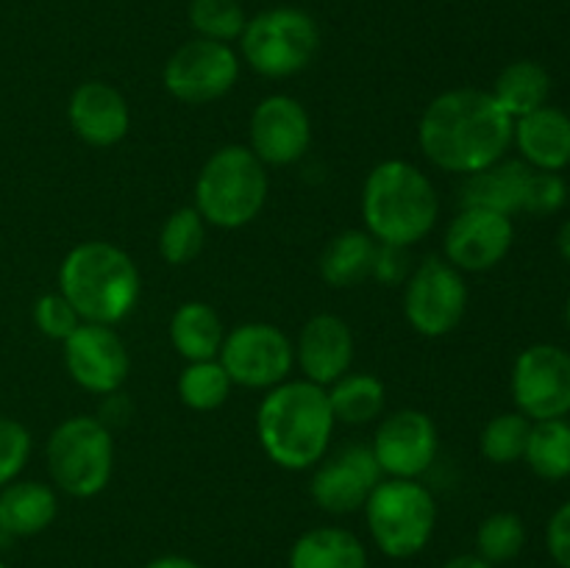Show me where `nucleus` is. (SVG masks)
Masks as SVG:
<instances>
[{
	"label": "nucleus",
	"mask_w": 570,
	"mask_h": 568,
	"mask_svg": "<svg viewBox=\"0 0 570 568\" xmlns=\"http://www.w3.org/2000/svg\"><path fill=\"white\" fill-rule=\"evenodd\" d=\"M515 120L484 89L462 87L438 95L417 123V145L445 173L484 170L504 159Z\"/></svg>",
	"instance_id": "f257e3e1"
},
{
	"label": "nucleus",
	"mask_w": 570,
	"mask_h": 568,
	"mask_svg": "<svg viewBox=\"0 0 570 568\" xmlns=\"http://www.w3.org/2000/svg\"><path fill=\"white\" fill-rule=\"evenodd\" d=\"M328 393L306 379H287L267 390L256 410V434L265 454L284 471H309L326 457L334 434Z\"/></svg>",
	"instance_id": "f03ea898"
},
{
	"label": "nucleus",
	"mask_w": 570,
	"mask_h": 568,
	"mask_svg": "<svg viewBox=\"0 0 570 568\" xmlns=\"http://www.w3.org/2000/svg\"><path fill=\"white\" fill-rule=\"evenodd\" d=\"M440 195L432 178L406 159L379 161L362 187V223L379 245L412 248L434 232Z\"/></svg>",
	"instance_id": "7ed1b4c3"
},
{
	"label": "nucleus",
	"mask_w": 570,
	"mask_h": 568,
	"mask_svg": "<svg viewBox=\"0 0 570 568\" xmlns=\"http://www.w3.org/2000/svg\"><path fill=\"white\" fill-rule=\"evenodd\" d=\"M142 290L131 256L106 239H87L65 256L59 267V293L76 306L83 323L126 321Z\"/></svg>",
	"instance_id": "20e7f679"
},
{
	"label": "nucleus",
	"mask_w": 570,
	"mask_h": 568,
	"mask_svg": "<svg viewBox=\"0 0 570 568\" xmlns=\"http://www.w3.org/2000/svg\"><path fill=\"white\" fill-rule=\"evenodd\" d=\"M267 170L248 145L215 150L195 178V209L209 226L243 228L259 217L267 200Z\"/></svg>",
	"instance_id": "39448f33"
},
{
	"label": "nucleus",
	"mask_w": 570,
	"mask_h": 568,
	"mask_svg": "<svg viewBox=\"0 0 570 568\" xmlns=\"http://www.w3.org/2000/svg\"><path fill=\"white\" fill-rule=\"evenodd\" d=\"M362 510L373 543L390 560L417 557L438 529V501L417 479L384 477Z\"/></svg>",
	"instance_id": "423d86ee"
},
{
	"label": "nucleus",
	"mask_w": 570,
	"mask_h": 568,
	"mask_svg": "<svg viewBox=\"0 0 570 568\" xmlns=\"http://www.w3.org/2000/svg\"><path fill=\"white\" fill-rule=\"evenodd\" d=\"M45 460L61 493L72 499L104 493L115 473V440L109 423L92 415L67 418L50 432Z\"/></svg>",
	"instance_id": "0eeeda50"
},
{
	"label": "nucleus",
	"mask_w": 570,
	"mask_h": 568,
	"mask_svg": "<svg viewBox=\"0 0 570 568\" xmlns=\"http://www.w3.org/2000/svg\"><path fill=\"white\" fill-rule=\"evenodd\" d=\"M243 59L265 78H289L306 70L321 48L317 22L295 6H278L245 22Z\"/></svg>",
	"instance_id": "6e6552de"
},
{
	"label": "nucleus",
	"mask_w": 570,
	"mask_h": 568,
	"mask_svg": "<svg viewBox=\"0 0 570 568\" xmlns=\"http://www.w3.org/2000/svg\"><path fill=\"white\" fill-rule=\"evenodd\" d=\"M217 360L239 388L273 390L289 379L295 365V345L273 323L250 321L226 334Z\"/></svg>",
	"instance_id": "1a4fd4ad"
},
{
	"label": "nucleus",
	"mask_w": 570,
	"mask_h": 568,
	"mask_svg": "<svg viewBox=\"0 0 570 568\" xmlns=\"http://www.w3.org/2000/svg\"><path fill=\"white\" fill-rule=\"evenodd\" d=\"M404 284V315L417 334L445 337L460 326L468 310V284L454 265L429 256L412 267Z\"/></svg>",
	"instance_id": "9d476101"
},
{
	"label": "nucleus",
	"mask_w": 570,
	"mask_h": 568,
	"mask_svg": "<svg viewBox=\"0 0 570 568\" xmlns=\"http://www.w3.org/2000/svg\"><path fill=\"white\" fill-rule=\"evenodd\" d=\"M239 78V56L232 45L215 39H189L167 59L161 81L176 100L206 106L234 89Z\"/></svg>",
	"instance_id": "9b49d317"
},
{
	"label": "nucleus",
	"mask_w": 570,
	"mask_h": 568,
	"mask_svg": "<svg viewBox=\"0 0 570 568\" xmlns=\"http://www.w3.org/2000/svg\"><path fill=\"white\" fill-rule=\"evenodd\" d=\"M512 399L529 421L570 415V354L554 343H534L512 368Z\"/></svg>",
	"instance_id": "f8f14e48"
},
{
	"label": "nucleus",
	"mask_w": 570,
	"mask_h": 568,
	"mask_svg": "<svg viewBox=\"0 0 570 568\" xmlns=\"http://www.w3.org/2000/svg\"><path fill=\"white\" fill-rule=\"evenodd\" d=\"M384 477L417 479L434 466L440 451V432L432 415L423 410H395L382 418L371 443Z\"/></svg>",
	"instance_id": "ddd939ff"
},
{
	"label": "nucleus",
	"mask_w": 570,
	"mask_h": 568,
	"mask_svg": "<svg viewBox=\"0 0 570 568\" xmlns=\"http://www.w3.org/2000/svg\"><path fill=\"white\" fill-rule=\"evenodd\" d=\"M61 345L67 373L87 393L115 395L131 373L126 343L104 323H81Z\"/></svg>",
	"instance_id": "4468645a"
},
{
	"label": "nucleus",
	"mask_w": 570,
	"mask_h": 568,
	"mask_svg": "<svg viewBox=\"0 0 570 568\" xmlns=\"http://www.w3.org/2000/svg\"><path fill=\"white\" fill-rule=\"evenodd\" d=\"M384 479L371 445H345L332 457H323L312 473L309 493L312 501L323 512L348 516L365 507L373 488Z\"/></svg>",
	"instance_id": "2eb2a0df"
},
{
	"label": "nucleus",
	"mask_w": 570,
	"mask_h": 568,
	"mask_svg": "<svg viewBox=\"0 0 570 568\" xmlns=\"http://www.w3.org/2000/svg\"><path fill=\"white\" fill-rule=\"evenodd\" d=\"M512 243H515L512 217L462 206L445 228L443 254L445 262L460 273H484L507 259Z\"/></svg>",
	"instance_id": "dca6fc26"
},
{
	"label": "nucleus",
	"mask_w": 570,
	"mask_h": 568,
	"mask_svg": "<svg viewBox=\"0 0 570 568\" xmlns=\"http://www.w3.org/2000/svg\"><path fill=\"white\" fill-rule=\"evenodd\" d=\"M248 137V148L265 167L295 165L312 143L309 111L293 95H267L250 115Z\"/></svg>",
	"instance_id": "f3484780"
},
{
	"label": "nucleus",
	"mask_w": 570,
	"mask_h": 568,
	"mask_svg": "<svg viewBox=\"0 0 570 568\" xmlns=\"http://www.w3.org/2000/svg\"><path fill=\"white\" fill-rule=\"evenodd\" d=\"M295 362L304 371L306 382L332 388L340 376L351 371L354 332L343 317L332 315V312L312 315L295 343Z\"/></svg>",
	"instance_id": "a211bd4d"
},
{
	"label": "nucleus",
	"mask_w": 570,
	"mask_h": 568,
	"mask_svg": "<svg viewBox=\"0 0 570 568\" xmlns=\"http://www.w3.org/2000/svg\"><path fill=\"white\" fill-rule=\"evenodd\" d=\"M67 120L78 139L92 148H111L126 139L131 128V109L126 95L111 84L83 81L72 89Z\"/></svg>",
	"instance_id": "6ab92c4d"
},
{
	"label": "nucleus",
	"mask_w": 570,
	"mask_h": 568,
	"mask_svg": "<svg viewBox=\"0 0 570 568\" xmlns=\"http://www.w3.org/2000/svg\"><path fill=\"white\" fill-rule=\"evenodd\" d=\"M512 143L534 170H566L570 165V117L557 106H540L532 115L518 117Z\"/></svg>",
	"instance_id": "aec40b11"
},
{
	"label": "nucleus",
	"mask_w": 570,
	"mask_h": 568,
	"mask_svg": "<svg viewBox=\"0 0 570 568\" xmlns=\"http://www.w3.org/2000/svg\"><path fill=\"white\" fill-rule=\"evenodd\" d=\"M532 167L523 159H499L484 170L471 173L462 184L460 204L473 209H490L512 217L523 212V193Z\"/></svg>",
	"instance_id": "412c9836"
},
{
	"label": "nucleus",
	"mask_w": 570,
	"mask_h": 568,
	"mask_svg": "<svg viewBox=\"0 0 570 568\" xmlns=\"http://www.w3.org/2000/svg\"><path fill=\"white\" fill-rule=\"evenodd\" d=\"M59 516V496L50 484L14 479L0 488V532L9 538H33Z\"/></svg>",
	"instance_id": "4be33fe9"
},
{
	"label": "nucleus",
	"mask_w": 570,
	"mask_h": 568,
	"mask_svg": "<svg viewBox=\"0 0 570 568\" xmlns=\"http://www.w3.org/2000/svg\"><path fill=\"white\" fill-rule=\"evenodd\" d=\"M289 568H367V549L351 529L315 527L293 543Z\"/></svg>",
	"instance_id": "5701e85b"
},
{
	"label": "nucleus",
	"mask_w": 570,
	"mask_h": 568,
	"mask_svg": "<svg viewBox=\"0 0 570 568\" xmlns=\"http://www.w3.org/2000/svg\"><path fill=\"white\" fill-rule=\"evenodd\" d=\"M226 340L223 321L206 301H184L170 317V343L187 362L217 360Z\"/></svg>",
	"instance_id": "b1692460"
},
{
	"label": "nucleus",
	"mask_w": 570,
	"mask_h": 568,
	"mask_svg": "<svg viewBox=\"0 0 570 568\" xmlns=\"http://www.w3.org/2000/svg\"><path fill=\"white\" fill-rule=\"evenodd\" d=\"M379 243L365 228H348L328 239L321 254V276L328 287H356L373 276Z\"/></svg>",
	"instance_id": "393cba45"
},
{
	"label": "nucleus",
	"mask_w": 570,
	"mask_h": 568,
	"mask_svg": "<svg viewBox=\"0 0 570 568\" xmlns=\"http://www.w3.org/2000/svg\"><path fill=\"white\" fill-rule=\"evenodd\" d=\"M490 95L495 98V104L518 120V117H527L532 111H538L540 106H549L551 95V76L543 65L538 61H512L495 78Z\"/></svg>",
	"instance_id": "a878e982"
},
{
	"label": "nucleus",
	"mask_w": 570,
	"mask_h": 568,
	"mask_svg": "<svg viewBox=\"0 0 570 568\" xmlns=\"http://www.w3.org/2000/svg\"><path fill=\"white\" fill-rule=\"evenodd\" d=\"M326 393L334 421L348 423V427L373 423L384 412V401H387L382 379H376L373 373H345Z\"/></svg>",
	"instance_id": "bb28decb"
},
{
	"label": "nucleus",
	"mask_w": 570,
	"mask_h": 568,
	"mask_svg": "<svg viewBox=\"0 0 570 568\" xmlns=\"http://www.w3.org/2000/svg\"><path fill=\"white\" fill-rule=\"evenodd\" d=\"M523 460L529 462L540 479L560 482L570 477V423L566 418L554 421H534L529 432L527 454Z\"/></svg>",
	"instance_id": "cd10ccee"
},
{
	"label": "nucleus",
	"mask_w": 570,
	"mask_h": 568,
	"mask_svg": "<svg viewBox=\"0 0 570 568\" xmlns=\"http://www.w3.org/2000/svg\"><path fill=\"white\" fill-rule=\"evenodd\" d=\"M232 376L220 360H204V362H187V368L178 376V399L184 407L195 412H212L223 407L232 395Z\"/></svg>",
	"instance_id": "c85d7f7f"
},
{
	"label": "nucleus",
	"mask_w": 570,
	"mask_h": 568,
	"mask_svg": "<svg viewBox=\"0 0 570 568\" xmlns=\"http://www.w3.org/2000/svg\"><path fill=\"white\" fill-rule=\"evenodd\" d=\"M206 243V221L195 206H181L170 212L161 223L159 232V254L167 265L181 267L198 259Z\"/></svg>",
	"instance_id": "c756f323"
},
{
	"label": "nucleus",
	"mask_w": 570,
	"mask_h": 568,
	"mask_svg": "<svg viewBox=\"0 0 570 568\" xmlns=\"http://www.w3.org/2000/svg\"><path fill=\"white\" fill-rule=\"evenodd\" d=\"M529 432H532V421L523 412H501L484 423L479 434V449L493 466H510L527 454Z\"/></svg>",
	"instance_id": "7c9ffc66"
},
{
	"label": "nucleus",
	"mask_w": 570,
	"mask_h": 568,
	"mask_svg": "<svg viewBox=\"0 0 570 568\" xmlns=\"http://www.w3.org/2000/svg\"><path fill=\"white\" fill-rule=\"evenodd\" d=\"M527 546V523L515 512H493L476 529V555L490 566L515 560Z\"/></svg>",
	"instance_id": "2f4dec72"
},
{
	"label": "nucleus",
	"mask_w": 570,
	"mask_h": 568,
	"mask_svg": "<svg viewBox=\"0 0 570 568\" xmlns=\"http://www.w3.org/2000/svg\"><path fill=\"white\" fill-rule=\"evenodd\" d=\"M245 11L239 0H193L189 3V26L195 33L215 42H232L245 31Z\"/></svg>",
	"instance_id": "473e14b6"
},
{
	"label": "nucleus",
	"mask_w": 570,
	"mask_h": 568,
	"mask_svg": "<svg viewBox=\"0 0 570 568\" xmlns=\"http://www.w3.org/2000/svg\"><path fill=\"white\" fill-rule=\"evenodd\" d=\"M33 323H37V329L45 334V337L65 343V340L70 337L83 321L76 312V306H72L65 295L45 293L42 298L33 304Z\"/></svg>",
	"instance_id": "72a5a7b5"
},
{
	"label": "nucleus",
	"mask_w": 570,
	"mask_h": 568,
	"mask_svg": "<svg viewBox=\"0 0 570 568\" xmlns=\"http://www.w3.org/2000/svg\"><path fill=\"white\" fill-rule=\"evenodd\" d=\"M568 200V184L560 173L551 170H534L529 173L527 193H523V212L529 215H554L566 206Z\"/></svg>",
	"instance_id": "f704fd0d"
},
{
	"label": "nucleus",
	"mask_w": 570,
	"mask_h": 568,
	"mask_svg": "<svg viewBox=\"0 0 570 568\" xmlns=\"http://www.w3.org/2000/svg\"><path fill=\"white\" fill-rule=\"evenodd\" d=\"M31 457V432L14 418H0V488L14 482Z\"/></svg>",
	"instance_id": "c9c22d12"
},
{
	"label": "nucleus",
	"mask_w": 570,
	"mask_h": 568,
	"mask_svg": "<svg viewBox=\"0 0 570 568\" xmlns=\"http://www.w3.org/2000/svg\"><path fill=\"white\" fill-rule=\"evenodd\" d=\"M410 248L399 245H379L376 262H373V276L382 284H404L410 278Z\"/></svg>",
	"instance_id": "e433bc0d"
},
{
	"label": "nucleus",
	"mask_w": 570,
	"mask_h": 568,
	"mask_svg": "<svg viewBox=\"0 0 570 568\" xmlns=\"http://www.w3.org/2000/svg\"><path fill=\"white\" fill-rule=\"evenodd\" d=\"M546 546H549V555L557 566L570 568V501H566V505L549 518V527H546Z\"/></svg>",
	"instance_id": "4c0bfd02"
},
{
	"label": "nucleus",
	"mask_w": 570,
	"mask_h": 568,
	"mask_svg": "<svg viewBox=\"0 0 570 568\" xmlns=\"http://www.w3.org/2000/svg\"><path fill=\"white\" fill-rule=\"evenodd\" d=\"M142 568H200L193 557H184V555H165V557H156L150 560L148 566Z\"/></svg>",
	"instance_id": "58836bf2"
},
{
	"label": "nucleus",
	"mask_w": 570,
	"mask_h": 568,
	"mask_svg": "<svg viewBox=\"0 0 570 568\" xmlns=\"http://www.w3.org/2000/svg\"><path fill=\"white\" fill-rule=\"evenodd\" d=\"M443 568H495L488 560H482L479 555H456L449 562H443Z\"/></svg>",
	"instance_id": "ea45409f"
},
{
	"label": "nucleus",
	"mask_w": 570,
	"mask_h": 568,
	"mask_svg": "<svg viewBox=\"0 0 570 568\" xmlns=\"http://www.w3.org/2000/svg\"><path fill=\"white\" fill-rule=\"evenodd\" d=\"M557 245H560V254L570 262V221L562 223L560 234H557Z\"/></svg>",
	"instance_id": "a19ab883"
},
{
	"label": "nucleus",
	"mask_w": 570,
	"mask_h": 568,
	"mask_svg": "<svg viewBox=\"0 0 570 568\" xmlns=\"http://www.w3.org/2000/svg\"><path fill=\"white\" fill-rule=\"evenodd\" d=\"M566 317H568V329H570V295H568V304H566Z\"/></svg>",
	"instance_id": "79ce46f5"
},
{
	"label": "nucleus",
	"mask_w": 570,
	"mask_h": 568,
	"mask_svg": "<svg viewBox=\"0 0 570 568\" xmlns=\"http://www.w3.org/2000/svg\"><path fill=\"white\" fill-rule=\"evenodd\" d=\"M0 568H6V566H3V560H0Z\"/></svg>",
	"instance_id": "37998d69"
}]
</instances>
